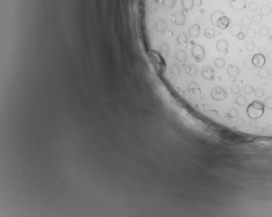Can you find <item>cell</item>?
Segmentation results:
<instances>
[{"label": "cell", "instance_id": "obj_1", "mask_svg": "<svg viewBox=\"0 0 272 217\" xmlns=\"http://www.w3.org/2000/svg\"><path fill=\"white\" fill-rule=\"evenodd\" d=\"M264 103L261 101H253L249 104L246 109L247 116L251 119H258L264 115Z\"/></svg>", "mask_w": 272, "mask_h": 217}, {"label": "cell", "instance_id": "obj_2", "mask_svg": "<svg viewBox=\"0 0 272 217\" xmlns=\"http://www.w3.org/2000/svg\"><path fill=\"white\" fill-rule=\"evenodd\" d=\"M190 54L196 62H202L205 57V49L201 44L191 42Z\"/></svg>", "mask_w": 272, "mask_h": 217}, {"label": "cell", "instance_id": "obj_3", "mask_svg": "<svg viewBox=\"0 0 272 217\" xmlns=\"http://www.w3.org/2000/svg\"><path fill=\"white\" fill-rule=\"evenodd\" d=\"M227 91L220 86H214L212 90H211V97L213 100L215 101H222L226 99L227 97Z\"/></svg>", "mask_w": 272, "mask_h": 217}, {"label": "cell", "instance_id": "obj_4", "mask_svg": "<svg viewBox=\"0 0 272 217\" xmlns=\"http://www.w3.org/2000/svg\"><path fill=\"white\" fill-rule=\"evenodd\" d=\"M186 34L189 38H198L201 35V27L198 23H194L188 29V33Z\"/></svg>", "mask_w": 272, "mask_h": 217}, {"label": "cell", "instance_id": "obj_5", "mask_svg": "<svg viewBox=\"0 0 272 217\" xmlns=\"http://www.w3.org/2000/svg\"><path fill=\"white\" fill-rule=\"evenodd\" d=\"M230 7L236 11H241L246 9V0H229Z\"/></svg>", "mask_w": 272, "mask_h": 217}, {"label": "cell", "instance_id": "obj_6", "mask_svg": "<svg viewBox=\"0 0 272 217\" xmlns=\"http://www.w3.org/2000/svg\"><path fill=\"white\" fill-rule=\"evenodd\" d=\"M265 61H266V59L264 57V55L260 53L254 54L252 57V62L256 68L263 67L265 65Z\"/></svg>", "mask_w": 272, "mask_h": 217}, {"label": "cell", "instance_id": "obj_7", "mask_svg": "<svg viewBox=\"0 0 272 217\" xmlns=\"http://www.w3.org/2000/svg\"><path fill=\"white\" fill-rule=\"evenodd\" d=\"M187 91L191 94V95H198L201 93V89H200V86L198 85L196 82L195 81H190L188 84H187Z\"/></svg>", "mask_w": 272, "mask_h": 217}, {"label": "cell", "instance_id": "obj_8", "mask_svg": "<svg viewBox=\"0 0 272 217\" xmlns=\"http://www.w3.org/2000/svg\"><path fill=\"white\" fill-rule=\"evenodd\" d=\"M201 76L204 80H214V71L210 66H205L201 71Z\"/></svg>", "mask_w": 272, "mask_h": 217}, {"label": "cell", "instance_id": "obj_9", "mask_svg": "<svg viewBox=\"0 0 272 217\" xmlns=\"http://www.w3.org/2000/svg\"><path fill=\"white\" fill-rule=\"evenodd\" d=\"M216 49L220 52V53H223L224 54H227V52H228V42L224 40V39H221V40H219L217 43H216Z\"/></svg>", "mask_w": 272, "mask_h": 217}, {"label": "cell", "instance_id": "obj_10", "mask_svg": "<svg viewBox=\"0 0 272 217\" xmlns=\"http://www.w3.org/2000/svg\"><path fill=\"white\" fill-rule=\"evenodd\" d=\"M225 16L224 12L221 11H214L211 14L210 16V22L211 23L213 24V26H216L217 25V22L219 21V19L221 17V16Z\"/></svg>", "mask_w": 272, "mask_h": 217}, {"label": "cell", "instance_id": "obj_11", "mask_svg": "<svg viewBox=\"0 0 272 217\" xmlns=\"http://www.w3.org/2000/svg\"><path fill=\"white\" fill-rule=\"evenodd\" d=\"M240 68L235 66V65H229L228 66V68H227V74L229 76L230 78L232 79H235L237 78L239 75H240Z\"/></svg>", "mask_w": 272, "mask_h": 217}, {"label": "cell", "instance_id": "obj_12", "mask_svg": "<svg viewBox=\"0 0 272 217\" xmlns=\"http://www.w3.org/2000/svg\"><path fill=\"white\" fill-rule=\"evenodd\" d=\"M230 24V19L227 17V16H221L219 19V21L217 22V25L216 26L218 27L220 29H227Z\"/></svg>", "mask_w": 272, "mask_h": 217}, {"label": "cell", "instance_id": "obj_13", "mask_svg": "<svg viewBox=\"0 0 272 217\" xmlns=\"http://www.w3.org/2000/svg\"><path fill=\"white\" fill-rule=\"evenodd\" d=\"M229 31L230 34L233 36H236L237 37V36L242 32V26L240 24H239V23H234V24H233L232 26L230 27Z\"/></svg>", "mask_w": 272, "mask_h": 217}, {"label": "cell", "instance_id": "obj_14", "mask_svg": "<svg viewBox=\"0 0 272 217\" xmlns=\"http://www.w3.org/2000/svg\"><path fill=\"white\" fill-rule=\"evenodd\" d=\"M252 57L253 55H249L245 58L244 59V66L247 70H250V71H252L254 69H256V67L254 66L253 65V62H252Z\"/></svg>", "mask_w": 272, "mask_h": 217}, {"label": "cell", "instance_id": "obj_15", "mask_svg": "<svg viewBox=\"0 0 272 217\" xmlns=\"http://www.w3.org/2000/svg\"><path fill=\"white\" fill-rule=\"evenodd\" d=\"M215 34H216V32L214 30V29L208 27L204 30V37L207 38V39H213L215 36Z\"/></svg>", "mask_w": 272, "mask_h": 217}, {"label": "cell", "instance_id": "obj_16", "mask_svg": "<svg viewBox=\"0 0 272 217\" xmlns=\"http://www.w3.org/2000/svg\"><path fill=\"white\" fill-rule=\"evenodd\" d=\"M235 103L239 106L246 105V103H247V99H246V97L245 96L240 94L238 97H236V98H235Z\"/></svg>", "mask_w": 272, "mask_h": 217}, {"label": "cell", "instance_id": "obj_17", "mask_svg": "<svg viewBox=\"0 0 272 217\" xmlns=\"http://www.w3.org/2000/svg\"><path fill=\"white\" fill-rule=\"evenodd\" d=\"M270 70L268 68H261L258 70V72H257V75L261 78V79H264V80H265V79H268L269 78V76H270Z\"/></svg>", "mask_w": 272, "mask_h": 217}, {"label": "cell", "instance_id": "obj_18", "mask_svg": "<svg viewBox=\"0 0 272 217\" xmlns=\"http://www.w3.org/2000/svg\"><path fill=\"white\" fill-rule=\"evenodd\" d=\"M233 83V85L231 86V91H232V93L234 94V95H239L240 93V91H241V88H240V85H239L237 84V83H238V80H234Z\"/></svg>", "mask_w": 272, "mask_h": 217}, {"label": "cell", "instance_id": "obj_19", "mask_svg": "<svg viewBox=\"0 0 272 217\" xmlns=\"http://www.w3.org/2000/svg\"><path fill=\"white\" fill-rule=\"evenodd\" d=\"M270 13H271V8L269 5H263L260 8V14H261L262 16H269V15H270Z\"/></svg>", "mask_w": 272, "mask_h": 217}, {"label": "cell", "instance_id": "obj_20", "mask_svg": "<svg viewBox=\"0 0 272 217\" xmlns=\"http://www.w3.org/2000/svg\"><path fill=\"white\" fill-rule=\"evenodd\" d=\"M213 63H214V66L219 69L223 68L226 66V61H225L224 59L221 58V57H218V58L215 59Z\"/></svg>", "mask_w": 272, "mask_h": 217}, {"label": "cell", "instance_id": "obj_21", "mask_svg": "<svg viewBox=\"0 0 272 217\" xmlns=\"http://www.w3.org/2000/svg\"><path fill=\"white\" fill-rule=\"evenodd\" d=\"M227 116H228L229 119H234L239 117V112L234 108H230L227 113Z\"/></svg>", "mask_w": 272, "mask_h": 217}, {"label": "cell", "instance_id": "obj_22", "mask_svg": "<svg viewBox=\"0 0 272 217\" xmlns=\"http://www.w3.org/2000/svg\"><path fill=\"white\" fill-rule=\"evenodd\" d=\"M270 29L268 28L267 26H262L260 29H259V35L263 36V37H267V36H269V35H270Z\"/></svg>", "mask_w": 272, "mask_h": 217}, {"label": "cell", "instance_id": "obj_23", "mask_svg": "<svg viewBox=\"0 0 272 217\" xmlns=\"http://www.w3.org/2000/svg\"><path fill=\"white\" fill-rule=\"evenodd\" d=\"M251 22H252V19L249 16H244L241 20V24L243 27H246V28H248L251 25Z\"/></svg>", "mask_w": 272, "mask_h": 217}, {"label": "cell", "instance_id": "obj_24", "mask_svg": "<svg viewBox=\"0 0 272 217\" xmlns=\"http://www.w3.org/2000/svg\"><path fill=\"white\" fill-rule=\"evenodd\" d=\"M256 35H257L256 30H255L254 29H252V28L248 29L246 32V36L249 38V39H253V38H255L256 37Z\"/></svg>", "mask_w": 272, "mask_h": 217}, {"label": "cell", "instance_id": "obj_25", "mask_svg": "<svg viewBox=\"0 0 272 217\" xmlns=\"http://www.w3.org/2000/svg\"><path fill=\"white\" fill-rule=\"evenodd\" d=\"M254 88L251 86V85H246L244 86V88H243V91L246 93V95H251L252 94L253 92H254Z\"/></svg>", "mask_w": 272, "mask_h": 217}, {"label": "cell", "instance_id": "obj_26", "mask_svg": "<svg viewBox=\"0 0 272 217\" xmlns=\"http://www.w3.org/2000/svg\"><path fill=\"white\" fill-rule=\"evenodd\" d=\"M248 9H249V11H252V12L257 11V10H258V5H257V3L255 2V1L251 2V3L248 5Z\"/></svg>", "mask_w": 272, "mask_h": 217}, {"label": "cell", "instance_id": "obj_27", "mask_svg": "<svg viewBox=\"0 0 272 217\" xmlns=\"http://www.w3.org/2000/svg\"><path fill=\"white\" fill-rule=\"evenodd\" d=\"M264 105H265L267 109L272 110V96L268 97L266 99H265V101H264Z\"/></svg>", "mask_w": 272, "mask_h": 217}, {"label": "cell", "instance_id": "obj_28", "mask_svg": "<svg viewBox=\"0 0 272 217\" xmlns=\"http://www.w3.org/2000/svg\"><path fill=\"white\" fill-rule=\"evenodd\" d=\"M254 94L257 98H261L264 96V90H263L262 88H257L256 90H254Z\"/></svg>", "mask_w": 272, "mask_h": 217}, {"label": "cell", "instance_id": "obj_29", "mask_svg": "<svg viewBox=\"0 0 272 217\" xmlns=\"http://www.w3.org/2000/svg\"><path fill=\"white\" fill-rule=\"evenodd\" d=\"M256 48V46H255V43L253 42H247L246 44V48L247 51H249V52H251V51H253L254 49Z\"/></svg>", "mask_w": 272, "mask_h": 217}, {"label": "cell", "instance_id": "obj_30", "mask_svg": "<svg viewBox=\"0 0 272 217\" xmlns=\"http://www.w3.org/2000/svg\"><path fill=\"white\" fill-rule=\"evenodd\" d=\"M252 21L254 22L255 23H260L262 21L261 14H256V15H254L253 18H252Z\"/></svg>", "mask_w": 272, "mask_h": 217}, {"label": "cell", "instance_id": "obj_31", "mask_svg": "<svg viewBox=\"0 0 272 217\" xmlns=\"http://www.w3.org/2000/svg\"><path fill=\"white\" fill-rule=\"evenodd\" d=\"M236 124L240 127H244L246 125V121L244 119H242V118H238L237 121H236Z\"/></svg>", "mask_w": 272, "mask_h": 217}, {"label": "cell", "instance_id": "obj_32", "mask_svg": "<svg viewBox=\"0 0 272 217\" xmlns=\"http://www.w3.org/2000/svg\"><path fill=\"white\" fill-rule=\"evenodd\" d=\"M250 126L252 127H257V122L256 121V119H251L250 122H249Z\"/></svg>", "mask_w": 272, "mask_h": 217}, {"label": "cell", "instance_id": "obj_33", "mask_svg": "<svg viewBox=\"0 0 272 217\" xmlns=\"http://www.w3.org/2000/svg\"><path fill=\"white\" fill-rule=\"evenodd\" d=\"M264 130H265V131H266L268 134H272V125H268V126H266V127H265V128H264Z\"/></svg>", "mask_w": 272, "mask_h": 217}, {"label": "cell", "instance_id": "obj_34", "mask_svg": "<svg viewBox=\"0 0 272 217\" xmlns=\"http://www.w3.org/2000/svg\"><path fill=\"white\" fill-rule=\"evenodd\" d=\"M245 36H246V35H245L243 32H241V33H240V34L237 36V38H238L239 40H243V39L245 38Z\"/></svg>", "mask_w": 272, "mask_h": 217}, {"label": "cell", "instance_id": "obj_35", "mask_svg": "<svg viewBox=\"0 0 272 217\" xmlns=\"http://www.w3.org/2000/svg\"><path fill=\"white\" fill-rule=\"evenodd\" d=\"M267 59H268V60H269L270 62H272V51L268 53V54H267Z\"/></svg>", "mask_w": 272, "mask_h": 217}, {"label": "cell", "instance_id": "obj_36", "mask_svg": "<svg viewBox=\"0 0 272 217\" xmlns=\"http://www.w3.org/2000/svg\"><path fill=\"white\" fill-rule=\"evenodd\" d=\"M265 52H266V48H265V47L263 46V47H260V48H259V53H262V54H264Z\"/></svg>", "mask_w": 272, "mask_h": 217}, {"label": "cell", "instance_id": "obj_37", "mask_svg": "<svg viewBox=\"0 0 272 217\" xmlns=\"http://www.w3.org/2000/svg\"><path fill=\"white\" fill-rule=\"evenodd\" d=\"M257 131H258V132H262V131H263V128H257Z\"/></svg>", "mask_w": 272, "mask_h": 217}, {"label": "cell", "instance_id": "obj_38", "mask_svg": "<svg viewBox=\"0 0 272 217\" xmlns=\"http://www.w3.org/2000/svg\"><path fill=\"white\" fill-rule=\"evenodd\" d=\"M270 39H271V42H272V38H270Z\"/></svg>", "mask_w": 272, "mask_h": 217}]
</instances>
